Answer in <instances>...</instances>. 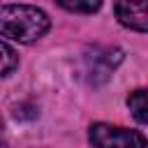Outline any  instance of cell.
<instances>
[{
  "instance_id": "1",
  "label": "cell",
  "mask_w": 148,
  "mask_h": 148,
  "mask_svg": "<svg viewBox=\"0 0 148 148\" xmlns=\"http://www.w3.org/2000/svg\"><path fill=\"white\" fill-rule=\"evenodd\" d=\"M51 28V18L44 9L32 5H0V37L18 44H32L42 39Z\"/></svg>"
},
{
  "instance_id": "4",
  "label": "cell",
  "mask_w": 148,
  "mask_h": 148,
  "mask_svg": "<svg viewBox=\"0 0 148 148\" xmlns=\"http://www.w3.org/2000/svg\"><path fill=\"white\" fill-rule=\"evenodd\" d=\"M127 109L141 125H148V88L132 90L127 95Z\"/></svg>"
},
{
  "instance_id": "5",
  "label": "cell",
  "mask_w": 148,
  "mask_h": 148,
  "mask_svg": "<svg viewBox=\"0 0 148 148\" xmlns=\"http://www.w3.org/2000/svg\"><path fill=\"white\" fill-rule=\"evenodd\" d=\"M18 67V53L5 39H0V76H9Z\"/></svg>"
},
{
  "instance_id": "3",
  "label": "cell",
  "mask_w": 148,
  "mask_h": 148,
  "mask_svg": "<svg viewBox=\"0 0 148 148\" xmlns=\"http://www.w3.org/2000/svg\"><path fill=\"white\" fill-rule=\"evenodd\" d=\"M116 18L120 25L139 32H148V2H116Z\"/></svg>"
},
{
  "instance_id": "6",
  "label": "cell",
  "mask_w": 148,
  "mask_h": 148,
  "mask_svg": "<svg viewBox=\"0 0 148 148\" xmlns=\"http://www.w3.org/2000/svg\"><path fill=\"white\" fill-rule=\"evenodd\" d=\"M58 5L67 12H86V14H92L102 7V2H79V0H58Z\"/></svg>"
},
{
  "instance_id": "2",
  "label": "cell",
  "mask_w": 148,
  "mask_h": 148,
  "mask_svg": "<svg viewBox=\"0 0 148 148\" xmlns=\"http://www.w3.org/2000/svg\"><path fill=\"white\" fill-rule=\"evenodd\" d=\"M88 139L92 148H146V136L141 132L109 125V123L90 125Z\"/></svg>"
}]
</instances>
